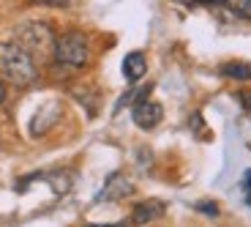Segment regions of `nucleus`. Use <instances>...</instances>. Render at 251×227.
Segmentation results:
<instances>
[{
	"instance_id": "4",
	"label": "nucleus",
	"mask_w": 251,
	"mask_h": 227,
	"mask_svg": "<svg viewBox=\"0 0 251 227\" xmlns=\"http://www.w3.org/2000/svg\"><path fill=\"white\" fill-rule=\"evenodd\" d=\"M134 123H137L139 129H145V132H151V129H156L158 123H161V118H164V110H161V104L158 101H137L134 104Z\"/></svg>"
},
{
	"instance_id": "14",
	"label": "nucleus",
	"mask_w": 251,
	"mask_h": 227,
	"mask_svg": "<svg viewBox=\"0 0 251 227\" xmlns=\"http://www.w3.org/2000/svg\"><path fill=\"white\" fill-rule=\"evenodd\" d=\"M88 227H128V222H115V225H88Z\"/></svg>"
},
{
	"instance_id": "8",
	"label": "nucleus",
	"mask_w": 251,
	"mask_h": 227,
	"mask_svg": "<svg viewBox=\"0 0 251 227\" xmlns=\"http://www.w3.org/2000/svg\"><path fill=\"white\" fill-rule=\"evenodd\" d=\"M221 77H229V80L246 82V80H251V66L249 63H240V60H229V63L221 66Z\"/></svg>"
},
{
	"instance_id": "16",
	"label": "nucleus",
	"mask_w": 251,
	"mask_h": 227,
	"mask_svg": "<svg viewBox=\"0 0 251 227\" xmlns=\"http://www.w3.org/2000/svg\"><path fill=\"white\" fill-rule=\"evenodd\" d=\"M200 3H210V6H216V3H226V0H200Z\"/></svg>"
},
{
	"instance_id": "10",
	"label": "nucleus",
	"mask_w": 251,
	"mask_h": 227,
	"mask_svg": "<svg viewBox=\"0 0 251 227\" xmlns=\"http://www.w3.org/2000/svg\"><path fill=\"white\" fill-rule=\"evenodd\" d=\"M200 214H205V216H219V205H216L213 200H202V202H197L194 205Z\"/></svg>"
},
{
	"instance_id": "11",
	"label": "nucleus",
	"mask_w": 251,
	"mask_h": 227,
	"mask_svg": "<svg viewBox=\"0 0 251 227\" xmlns=\"http://www.w3.org/2000/svg\"><path fill=\"white\" fill-rule=\"evenodd\" d=\"M243 195H246V202L251 205V170L243 175Z\"/></svg>"
},
{
	"instance_id": "2",
	"label": "nucleus",
	"mask_w": 251,
	"mask_h": 227,
	"mask_svg": "<svg viewBox=\"0 0 251 227\" xmlns=\"http://www.w3.org/2000/svg\"><path fill=\"white\" fill-rule=\"evenodd\" d=\"M57 66H66V69H82L88 66L90 60V44L85 33L79 30H69L63 33L60 38H55V52H52Z\"/></svg>"
},
{
	"instance_id": "7",
	"label": "nucleus",
	"mask_w": 251,
	"mask_h": 227,
	"mask_svg": "<svg viewBox=\"0 0 251 227\" xmlns=\"http://www.w3.org/2000/svg\"><path fill=\"white\" fill-rule=\"evenodd\" d=\"M145 71H148V60H145L142 52H128L123 57V77L128 82H139L145 77Z\"/></svg>"
},
{
	"instance_id": "9",
	"label": "nucleus",
	"mask_w": 251,
	"mask_h": 227,
	"mask_svg": "<svg viewBox=\"0 0 251 227\" xmlns=\"http://www.w3.org/2000/svg\"><path fill=\"white\" fill-rule=\"evenodd\" d=\"M226 8L238 19H251V0H226Z\"/></svg>"
},
{
	"instance_id": "3",
	"label": "nucleus",
	"mask_w": 251,
	"mask_h": 227,
	"mask_svg": "<svg viewBox=\"0 0 251 227\" xmlns=\"http://www.w3.org/2000/svg\"><path fill=\"white\" fill-rule=\"evenodd\" d=\"M19 47H25L33 57L41 55V57H50L55 52V36H52V28L47 22H25L19 28Z\"/></svg>"
},
{
	"instance_id": "1",
	"label": "nucleus",
	"mask_w": 251,
	"mask_h": 227,
	"mask_svg": "<svg viewBox=\"0 0 251 227\" xmlns=\"http://www.w3.org/2000/svg\"><path fill=\"white\" fill-rule=\"evenodd\" d=\"M0 77L17 88H27L38 80V69L33 55L19 47L17 41H3L0 44Z\"/></svg>"
},
{
	"instance_id": "5",
	"label": "nucleus",
	"mask_w": 251,
	"mask_h": 227,
	"mask_svg": "<svg viewBox=\"0 0 251 227\" xmlns=\"http://www.w3.org/2000/svg\"><path fill=\"white\" fill-rule=\"evenodd\" d=\"M128 195H134V183L128 181L123 172H112L96 200H99V202H104V200H126Z\"/></svg>"
},
{
	"instance_id": "12",
	"label": "nucleus",
	"mask_w": 251,
	"mask_h": 227,
	"mask_svg": "<svg viewBox=\"0 0 251 227\" xmlns=\"http://www.w3.org/2000/svg\"><path fill=\"white\" fill-rule=\"evenodd\" d=\"M33 3H38V6H52V8H63V6H69V0H33Z\"/></svg>"
},
{
	"instance_id": "17",
	"label": "nucleus",
	"mask_w": 251,
	"mask_h": 227,
	"mask_svg": "<svg viewBox=\"0 0 251 227\" xmlns=\"http://www.w3.org/2000/svg\"><path fill=\"white\" fill-rule=\"evenodd\" d=\"M177 3H186V6H191V3H197V0H177Z\"/></svg>"
},
{
	"instance_id": "13",
	"label": "nucleus",
	"mask_w": 251,
	"mask_h": 227,
	"mask_svg": "<svg viewBox=\"0 0 251 227\" xmlns=\"http://www.w3.org/2000/svg\"><path fill=\"white\" fill-rule=\"evenodd\" d=\"M238 99L243 101V107H246V110H251V96H249V93H240Z\"/></svg>"
},
{
	"instance_id": "15",
	"label": "nucleus",
	"mask_w": 251,
	"mask_h": 227,
	"mask_svg": "<svg viewBox=\"0 0 251 227\" xmlns=\"http://www.w3.org/2000/svg\"><path fill=\"white\" fill-rule=\"evenodd\" d=\"M3 101H6V85L0 82V104H3Z\"/></svg>"
},
{
	"instance_id": "6",
	"label": "nucleus",
	"mask_w": 251,
	"mask_h": 227,
	"mask_svg": "<svg viewBox=\"0 0 251 227\" xmlns=\"http://www.w3.org/2000/svg\"><path fill=\"white\" fill-rule=\"evenodd\" d=\"M164 211H167V205H164L161 200H145V202H139L137 208H134L131 225H148V222L164 216Z\"/></svg>"
}]
</instances>
